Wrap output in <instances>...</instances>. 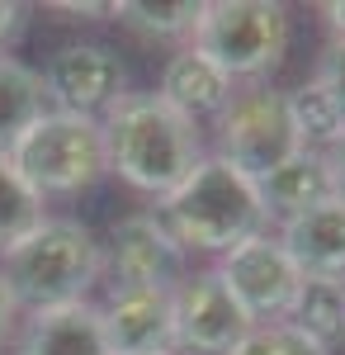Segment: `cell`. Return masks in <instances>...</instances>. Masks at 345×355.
<instances>
[{"mask_svg":"<svg viewBox=\"0 0 345 355\" xmlns=\"http://www.w3.org/2000/svg\"><path fill=\"white\" fill-rule=\"evenodd\" d=\"M38 76H43V95L53 100V110H67V114H90V119H100V114L123 95V62H118V53L105 48V43L57 48Z\"/></svg>","mask_w":345,"mask_h":355,"instance_id":"9","label":"cell"},{"mask_svg":"<svg viewBox=\"0 0 345 355\" xmlns=\"http://www.w3.org/2000/svg\"><path fill=\"white\" fill-rule=\"evenodd\" d=\"M19 33H24V5L0 0V48H5L10 38H19Z\"/></svg>","mask_w":345,"mask_h":355,"instance_id":"24","label":"cell"},{"mask_svg":"<svg viewBox=\"0 0 345 355\" xmlns=\"http://www.w3.org/2000/svg\"><path fill=\"white\" fill-rule=\"evenodd\" d=\"M10 162H15V171L33 185L38 199L80 194L109 171L105 123L90 119V114L48 110L19 142H15Z\"/></svg>","mask_w":345,"mask_h":355,"instance_id":"4","label":"cell"},{"mask_svg":"<svg viewBox=\"0 0 345 355\" xmlns=\"http://www.w3.org/2000/svg\"><path fill=\"white\" fill-rule=\"evenodd\" d=\"M170 303H175V346L194 355H232L256 327L218 270L185 275L170 289Z\"/></svg>","mask_w":345,"mask_h":355,"instance_id":"7","label":"cell"},{"mask_svg":"<svg viewBox=\"0 0 345 355\" xmlns=\"http://www.w3.org/2000/svg\"><path fill=\"white\" fill-rule=\"evenodd\" d=\"M199 0H175V5H147V0H123V5H109V15L118 24H128L142 38H180L194 33L199 24Z\"/></svg>","mask_w":345,"mask_h":355,"instance_id":"20","label":"cell"},{"mask_svg":"<svg viewBox=\"0 0 345 355\" xmlns=\"http://www.w3.org/2000/svg\"><path fill=\"white\" fill-rule=\"evenodd\" d=\"M161 100L170 105L175 114H185L189 123H199V119H209V114H222L232 105V81L213 67L204 53H194V48H180V53L166 62V71H161Z\"/></svg>","mask_w":345,"mask_h":355,"instance_id":"13","label":"cell"},{"mask_svg":"<svg viewBox=\"0 0 345 355\" xmlns=\"http://www.w3.org/2000/svg\"><path fill=\"white\" fill-rule=\"evenodd\" d=\"M194 53L227 81H256L289 53V10L274 0H209L194 24Z\"/></svg>","mask_w":345,"mask_h":355,"instance_id":"5","label":"cell"},{"mask_svg":"<svg viewBox=\"0 0 345 355\" xmlns=\"http://www.w3.org/2000/svg\"><path fill=\"white\" fill-rule=\"evenodd\" d=\"M256 190H260V204H265V218H279V223L298 218V214L317 209L336 194L326 166H321V152H308V147L298 157H289L284 166H274L265 180H256Z\"/></svg>","mask_w":345,"mask_h":355,"instance_id":"15","label":"cell"},{"mask_svg":"<svg viewBox=\"0 0 345 355\" xmlns=\"http://www.w3.org/2000/svg\"><path fill=\"white\" fill-rule=\"evenodd\" d=\"M317 81L341 100V110H345V43H331L326 53H321V71H317Z\"/></svg>","mask_w":345,"mask_h":355,"instance_id":"22","label":"cell"},{"mask_svg":"<svg viewBox=\"0 0 345 355\" xmlns=\"http://www.w3.org/2000/svg\"><path fill=\"white\" fill-rule=\"evenodd\" d=\"M279 246L289 251L303 279H341L345 284V199L331 194L326 204L289 218L279 227Z\"/></svg>","mask_w":345,"mask_h":355,"instance_id":"12","label":"cell"},{"mask_svg":"<svg viewBox=\"0 0 345 355\" xmlns=\"http://www.w3.org/2000/svg\"><path fill=\"white\" fill-rule=\"evenodd\" d=\"M48 114V95H43V76L24 67L19 57L0 53V157L15 152V142Z\"/></svg>","mask_w":345,"mask_h":355,"instance_id":"16","label":"cell"},{"mask_svg":"<svg viewBox=\"0 0 345 355\" xmlns=\"http://www.w3.org/2000/svg\"><path fill=\"white\" fill-rule=\"evenodd\" d=\"M15 322H19V303H15V294H10V284L0 279V341L15 331Z\"/></svg>","mask_w":345,"mask_h":355,"instance_id":"25","label":"cell"},{"mask_svg":"<svg viewBox=\"0 0 345 355\" xmlns=\"http://www.w3.org/2000/svg\"><path fill=\"white\" fill-rule=\"evenodd\" d=\"M19 355H109L100 308L67 303V308H48V313H28Z\"/></svg>","mask_w":345,"mask_h":355,"instance_id":"14","label":"cell"},{"mask_svg":"<svg viewBox=\"0 0 345 355\" xmlns=\"http://www.w3.org/2000/svg\"><path fill=\"white\" fill-rule=\"evenodd\" d=\"M109 355H170L175 351V303L170 289H137L114 284L109 303L100 308Z\"/></svg>","mask_w":345,"mask_h":355,"instance_id":"11","label":"cell"},{"mask_svg":"<svg viewBox=\"0 0 345 355\" xmlns=\"http://www.w3.org/2000/svg\"><path fill=\"white\" fill-rule=\"evenodd\" d=\"M105 270V246L76 218H43L28 237L0 251V279L28 313L85 303V289Z\"/></svg>","mask_w":345,"mask_h":355,"instance_id":"3","label":"cell"},{"mask_svg":"<svg viewBox=\"0 0 345 355\" xmlns=\"http://www.w3.org/2000/svg\"><path fill=\"white\" fill-rule=\"evenodd\" d=\"M321 166H326V175H331V190L345 199V128L321 147Z\"/></svg>","mask_w":345,"mask_h":355,"instance_id":"23","label":"cell"},{"mask_svg":"<svg viewBox=\"0 0 345 355\" xmlns=\"http://www.w3.org/2000/svg\"><path fill=\"white\" fill-rule=\"evenodd\" d=\"M218 275L227 279V289L237 294V303L251 313L256 327L289 318L293 294H298V284H303V275H298V266L289 261V251L279 246V237H269V232L232 246V251L222 256Z\"/></svg>","mask_w":345,"mask_h":355,"instance_id":"8","label":"cell"},{"mask_svg":"<svg viewBox=\"0 0 345 355\" xmlns=\"http://www.w3.org/2000/svg\"><path fill=\"white\" fill-rule=\"evenodd\" d=\"M289 327L312 336L326 351L345 341V284L341 279H303L289 308Z\"/></svg>","mask_w":345,"mask_h":355,"instance_id":"17","label":"cell"},{"mask_svg":"<svg viewBox=\"0 0 345 355\" xmlns=\"http://www.w3.org/2000/svg\"><path fill=\"white\" fill-rule=\"evenodd\" d=\"M232 355H331V351L289 322H260V327H251V336Z\"/></svg>","mask_w":345,"mask_h":355,"instance_id":"21","label":"cell"},{"mask_svg":"<svg viewBox=\"0 0 345 355\" xmlns=\"http://www.w3.org/2000/svg\"><path fill=\"white\" fill-rule=\"evenodd\" d=\"M284 100H289L293 133H298V142H303L308 152H321V147H326V142L345 128L341 100H336V95L317 81V76H312V81H303L298 90H289Z\"/></svg>","mask_w":345,"mask_h":355,"instance_id":"18","label":"cell"},{"mask_svg":"<svg viewBox=\"0 0 345 355\" xmlns=\"http://www.w3.org/2000/svg\"><path fill=\"white\" fill-rule=\"evenodd\" d=\"M157 218L170 227V237L185 251H218L227 256L232 246L251 242L265 232V204L251 175L222 157H204L175 190L161 199Z\"/></svg>","mask_w":345,"mask_h":355,"instance_id":"2","label":"cell"},{"mask_svg":"<svg viewBox=\"0 0 345 355\" xmlns=\"http://www.w3.org/2000/svg\"><path fill=\"white\" fill-rule=\"evenodd\" d=\"M321 19L336 33V43H345V0H326V5H321Z\"/></svg>","mask_w":345,"mask_h":355,"instance_id":"26","label":"cell"},{"mask_svg":"<svg viewBox=\"0 0 345 355\" xmlns=\"http://www.w3.org/2000/svg\"><path fill=\"white\" fill-rule=\"evenodd\" d=\"M298 152L303 142L293 133L284 90L256 85L246 95H232V105L218 114V157L251 180H265L274 166H284Z\"/></svg>","mask_w":345,"mask_h":355,"instance_id":"6","label":"cell"},{"mask_svg":"<svg viewBox=\"0 0 345 355\" xmlns=\"http://www.w3.org/2000/svg\"><path fill=\"white\" fill-rule=\"evenodd\" d=\"M100 123H105L109 171H118L142 194L166 199L194 166L204 162L199 123H189L185 114H175L157 90L118 95Z\"/></svg>","mask_w":345,"mask_h":355,"instance_id":"1","label":"cell"},{"mask_svg":"<svg viewBox=\"0 0 345 355\" xmlns=\"http://www.w3.org/2000/svg\"><path fill=\"white\" fill-rule=\"evenodd\" d=\"M109 266L118 284L175 289L185 279V246L170 237V227L157 214H128L109 232Z\"/></svg>","mask_w":345,"mask_h":355,"instance_id":"10","label":"cell"},{"mask_svg":"<svg viewBox=\"0 0 345 355\" xmlns=\"http://www.w3.org/2000/svg\"><path fill=\"white\" fill-rule=\"evenodd\" d=\"M43 218H48V214H43V199H38L33 185L15 171L10 157H0V251L15 246L19 237H28Z\"/></svg>","mask_w":345,"mask_h":355,"instance_id":"19","label":"cell"}]
</instances>
